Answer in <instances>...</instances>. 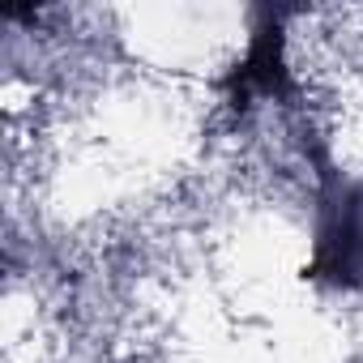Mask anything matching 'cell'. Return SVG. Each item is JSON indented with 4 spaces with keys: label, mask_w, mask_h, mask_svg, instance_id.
I'll return each instance as SVG.
<instances>
[{
    "label": "cell",
    "mask_w": 363,
    "mask_h": 363,
    "mask_svg": "<svg viewBox=\"0 0 363 363\" xmlns=\"http://www.w3.org/2000/svg\"><path fill=\"white\" fill-rule=\"evenodd\" d=\"M312 167H316V223L303 278L333 291H354L363 286V179L337 171L320 145H312Z\"/></svg>",
    "instance_id": "1"
},
{
    "label": "cell",
    "mask_w": 363,
    "mask_h": 363,
    "mask_svg": "<svg viewBox=\"0 0 363 363\" xmlns=\"http://www.w3.org/2000/svg\"><path fill=\"white\" fill-rule=\"evenodd\" d=\"M286 13L282 9H261L248 52L244 60H235V69L227 73L223 90H227V107L231 111H248L257 103H282L295 99V77L286 69V30H282Z\"/></svg>",
    "instance_id": "2"
}]
</instances>
